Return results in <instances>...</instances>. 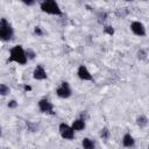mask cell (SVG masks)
Returning <instances> with one entry per match:
<instances>
[{
	"label": "cell",
	"instance_id": "6da1fadb",
	"mask_svg": "<svg viewBox=\"0 0 149 149\" xmlns=\"http://www.w3.org/2000/svg\"><path fill=\"white\" fill-rule=\"evenodd\" d=\"M8 62H16L19 64L27 63V54L24 52L21 45H15L14 48L10 49V56L8 58Z\"/></svg>",
	"mask_w": 149,
	"mask_h": 149
},
{
	"label": "cell",
	"instance_id": "7a4b0ae2",
	"mask_svg": "<svg viewBox=\"0 0 149 149\" xmlns=\"http://www.w3.org/2000/svg\"><path fill=\"white\" fill-rule=\"evenodd\" d=\"M41 9L44 13L52 14V15H62V10L58 6V3L54 0H45L41 2Z\"/></svg>",
	"mask_w": 149,
	"mask_h": 149
},
{
	"label": "cell",
	"instance_id": "3957f363",
	"mask_svg": "<svg viewBox=\"0 0 149 149\" xmlns=\"http://www.w3.org/2000/svg\"><path fill=\"white\" fill-rule=\"evenodd\" d=\"M13 36V28L6 19H1L0 22V37L2 41H8Z\"/></svg>",
	"mask_w": 149,
	"mask_h": 149
},
{
	"label": "cell",
	"instance_id": "277c9868",
	"mask_svg": "<svg viewBox=\"0 0 149 149\" xmlns=\"http://www.w3.org/2000/svg\"><path fill=\"white\" fill-rule=\"evenodd\" d=\"M59 133L63 139L65 140H72L73 139V129L66 123H61L59 125Z\"/></svg>",
	"mask_w": 149,
	"mask_h": 149
},
{
	"label": "cell",
	"instance_id": "5b68a950",
	"mask_svg": "<svg viewBox=\"0 0 149 149\" xmlns=\"http://www.w3.org/2000/svg\"><path fill=\"white\" fill-rule=\"evenodd\" d=\"M38 108L43 113H50L54 114V106L48 99H41L38 101Z\"/></svg>",
	"mask_w": 149,
	"mask_h": 149
},
{
	"label": "cell",
	"instance_id": "8992f818",
	"mask_svg": "<svg viewBox=\"0 0 149 149\" xmlns=\"http://www.w3.org/2000/svg\"><path fill=\"white\" fill-rule=\"evenodd\" d=\"M56 93H57V95L61 97V98H69V97L71 95V88H70L69 84H68L66 81H64V83H62V85L57 88Z\"/></svg>",
	"mask_w": 149,
	"mask_h": 149
},
{
	"label": "cell",
	"instance_id": "52a82bcc",
	"mask_svg": "<svg viewBox=\"0 0 149 149\" xmlns=\"http://www.w3.org/2000/svg\"><path fill=\"white\" fill-rule=\"evenodd\" d=\"M130 29H132V31H133L135 35H137V36H144V35H146V28H144V26H143L141 22H139V21H134V22L130 24Z\"/></svg>",
	"mask_w": 149,
	"mask_h": 149
},
{
	"label": "cell",
	"instance_id": "ba28073f",
	"mask_svg": "<svg viewBox=\"0 0 149 149\" xmlns=\"http://www.w3.org/2000/svg\"><path fill=\"white\" fill-rule=\"evenodd\" d=\"M33 77L34 79L36 80H43V79H47V72L45 70L43 69L42 65H37L33 72Z\"/></svg>",
	"mask_w": 149,
	"mask_h": 149
},
{
	"label": "cell",
	"instance_id": "9c48e42d",
	"mask_svg": "<svg viewBox=\"0 0 149 149\" xmlns=\"http://www.w3.org/2000/svg\"><path fill=\"white\" fill-rule=\"evenodd\" d=\"M77 74H78V77H79L80 79H83V80H92V74L90 73V71L87 70V68L84 66V65H80V66L78 68Z\"/></svg>",
	"mask_w": 149,
	"mask_h": 149
},
{
	"label": "cell",
	"instance_id": "30bf717a",
	"mask_svg": "<svg viewBox=\"0 0 149 149\" xmlns=\"http://www.w3.org/2000/svg\"><path fill=\"white\" fill-rule=\"evenodd\" d=\"M134 143H135L134 137H133L130 134H125V136H123V139H122V144H123L125 147L129 148V147H133Z\"/></svg>",
	"mask_w": 149,
	"mask_h": 149
},
{
	"label": "cell",
	"instance_id": "8fae6325",
	"mask_svg": "<svg viewBox=\"0 0 149 149\" xmlns=\"http://www.w3.org/2000/svg\"><path fill=\"white\" fill-rule=\"evenodd\" d=\"M71 127H72L73 130H81V129L85 128V122H84V120L78 119V120H74L72 122V126Z\"/></svg>",
	"mask_w": 149,
	"mask_h": 149
},
{
	"label": "cell",
	"instance_id": "7c38bea8",
	"mask_svg": "<svg viewBox=\"0 0 149 149\" xmlns=\"http://www.w3.org/2000/svg\"><path fill=\"white\" fill-rule=\"evenodd\" d=\"M81 144H83V148H84V149H94V144H93V142H92L90 139H87V137L83 140Z\"/></svg>",
	"mask_w": 149,
	"mask_h": 149
},
{
	"label": "cell",
	"instance_id": "4fadbf2b",
	"mask_svg": "<svg viewBox=\"0 0 149 149\" xmlns=\"http://www.w3.org/2000/svg\"><path fill=\"white\" fill-rule=\"evenodd\" d=\"M136 122H137V125H139L140 127H144V126H147V123H148V119H147L144 115H140V116L137 118Z\"/></svg>",
	"mask_w": 149,
	"mask_h": 149
},
{
	"label": "cell",
	"instance_id": "5bb4252c",
	"mask_svg": "<svg viewBox=\"0 0 149 149\" xmlns=\"http://www.w3.org/2000/svg\"><path fill=\"white\" fill-rule=\"evenodd\" d=\"M0 93L2 95H6L7 93H9V87H7L5 84H1L0 85Z\"/></svg>",
	"mask_w": 149,
	"mask_h": 149
},
{
	"label": "cell",
	"instance_id": "9a60e30c",
	"mask_svg": "<svg viewBox=\"0 0 149 149\" xmlns=\"http://www.w3.org/2000/svg\"><path fill=\"white\" fill-rule=\"evenodd\" d=\"M100 136L104 139V140H107L108 136H109V130L107 128H102L101 129V133H100Z\"/></svg>",
	"mask_w": 149,
	"mask_h": 149
},
{
	"label": "cell",
	"instance_id": "2e32d148",
	"mask_svg": "<svg viewBox=\"0 0 149 149\" xmlns=\"http://www.w3.org/2000/svg\"><path fill=\"white\" fill-rule=\"evenodd\" d=\"M104 33L112 36V35L114 34V29H113V27H111V26H105V27H104Z\"/></svg>",
	"mask_w": 149,
	"mask_h": 149
},
{
	"label": "cell",
	"instance_id": "e0dca14e",
	"mask_svg": "<svg viewBox=\"0 0 149 149\" xmlns=\"http://www.w3.org/2000/svg\"><path fill=\"white\" fill-rule=\"evenodd\" d=\"M26 54H27V57H28V58H30V59H33V58L35 57V52H34V51H31L30 49H29Z\"/></svg>",
	"mask_w": 149,
	"mask_h": 149
},
{
	"label": "cell",
	"instance_id": "ac0fdd59",
	"mask_svg": "<svg viewBox=\"0 0 149 149\" xmlns=\"http://www.w3.org/2000/svg\"><path fill=\"white\" fill-rule=\"evenodd\" d=\"M34 33H35L36 35H38V36H42V35H43V31L41 30V28H40V27H35Z\"/></svg>",
	"mask_w": 149,
	"mask_h": 149
},
{
	"label": "cell",
	"instance_id": "d6986e66",
	"mask_svg": "<svg viewBox=\"0 0 149 149\" xmlns=\"http://www.w3.org/2000/svg\"><path fill=\"white\" fill-rule=\"evenodd\" d=\"M16 106H17V104H16L15 100H10V101L8 102V107H9V108H15Z\"/></svg>",
	"mask_w": 149,
	"mask_h": 149
},
{
	"label": "cell",
	"instance_id": "ffe728a7",
	"mask_svg": "<svg viewBox=\"0 0 149 149\" xmlns=\"http://www.w3.org/2000/svg\"><path fill=\"white\" fill-rule=\"evenodd\" d=\"M26 5H34V1H24Z\"/></svg>",
	"mask_w": 149,
	"mask_h": 149
},
{
	"label": "cell",
	"instance_id": "44dd1931",
	"mask_svg": "<svg viewBox=\"0 0 149 149\" xmlns=\"http://www.w3.org/2000/svg\"><path fill=\"white\" fill-rule=\"evenodd\" d=\"M24 90H26V91H30V90H31V87H30V86H28V85H26V86H24Z\"/></svg>",
	"mask_w": 149,
	"mask_h": 149
},
{
	"label": "cell",
	"instance_id": "7402d4cb",
	"mask_svg": "<svg viewBox=\"0 0 149 149\" xmlns=\"http://www.w3.org/2000/svg\"><path fill=\"white\" fill-rule=\"evenodd\" d=\"M148 149H149V148H148Z\"/></svg>",
	"mask_w": 149,
	"mask_h": 149
}]
</instances>
